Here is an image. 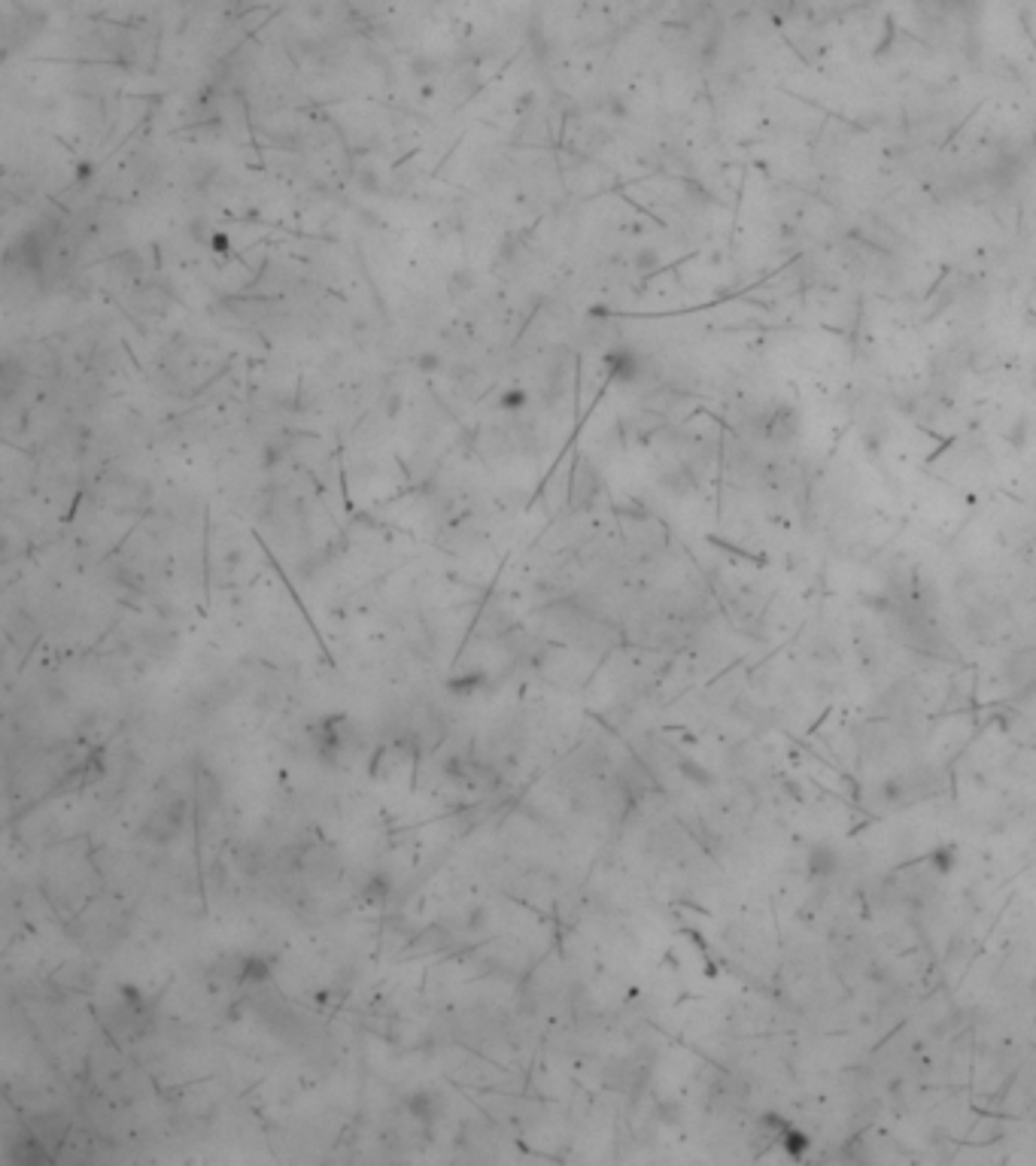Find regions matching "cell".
<instances>
[{
	"label": "cell",
	"instance_id": "6da1fadb",
	"mask_svg": "<svg viewBox=\"0 0 1036 1166\" xmlns=\"http://www.w3.org/2000/svg\"><path fill=\"white\" fill-rule=\"evenodd\" d=\"M781 1127V1149L791 1154V1157H802L805 1152H809V1136H802L794 1124H787V1121H781L778 1124Z\"/></svg>",
	"mask_w": 1036,
	"mask_h": 1166
},
{
	"label": "cell",
	"instance_id": "7a4b0ae2",
	"mask_svg": "<svg viewBox=\"0 0 1036 1166\" xmlns=\"http://www.w3.org/2000/svg\"><path fill=\"white\" fill-rule=\"evenodd\" d=\"M836 863H839V857H836V853L826 847V845H815L812 853H809V869H812V874H818V878H826V874H833Z\"/></svg>",
	"mask_w": 1036,
	"mask_h": 1166
},
{
	"label": "cell",
	"instance_id": "3957f363",
	"mask_svg": "<svg viewBox=\"0 0 1036 1166\" xmlns=\"http://www.w3.org/2000/svg\"><path fill=\"white\" fill-rule=\"evenodd\" d=\"M937 4H939L942 10H955V13H964L966 7H972V4H976V0H937Z\"/></svg>",
	"mask_w": 1036,
	"mask_h": 1166
}]
</instances>
